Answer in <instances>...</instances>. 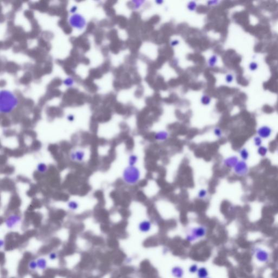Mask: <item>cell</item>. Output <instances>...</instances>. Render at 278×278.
Segmentation results:
<instances>
[{
	"label": "cell",
	"mask_w": 278,
	"mask_h": 278,
	"mask_svg": "<svg viewBox=\"0 0 278 278\" xmlns=\"http://www.w3.org/2000/svg\"><path fill=\"white\" fill-rule=\"evenodd\" d=\"M152 227V224L148 221H142L139 225V229L140 231L142 233H147L151 229Z\"/></svg>",
	"instance_id": "52a82bcc"
},
{
	"label": "cell",
	"mask_w": 278,
	"mask_h": 278,
	"mask_svg": "<svg viewBox=\"0 0 278 278\" xmlns=\"http://www.w3.org/2000/svg\"><path fill=\"white\" fill-rule=\"evenodd\" d=\"M137 160V158L135 155H131L129 158V164L131 166H133L134 164H136V161Z\"/></svg>",
	"instance_id": "ac0fdd59"
},
{
	"label": "cell",
	"mask_w": 278,
	"mask_h": 278,
	"mask_svg": "<svg viewBox=\"0 0 278 278\" xmlns=\"http://www.w3.org/2000/svg\"><path fill=\"white\" fill-rule=\"evenodd\" d=\"M248 69L251 72L256 71L259 69V64L256 61H251L248 65Z\"/></svg>",
	"instance_id": "4fadbf2b"
},
{
	"label": "cell",
	"mask_w": 278,
	"mask_h": 278,
	"mask_svg": "<svg viewBox=\"0 0 278 278\" xmlns=\"http://www.w3.org/2000/svg\"><path fill=\"white\" fill-rule=\"evenodd\" d=\"M72 159H73L74 160H76L77 161H80L83 159L84 155L82 152H76V153L72 154Z\"/></svg>",
	"instance_id": "5bb4252c"
},
{
	"label": "cell",
	"mask_w": 278,
	"mask_h": 278,
	"mask_svg": "<svg viewBox=\"0 0 278 278\" xmlns=\"http://www.w3.org/2000/svg\"><path fill=\"white\" fill-rule=\"evenodd\" d=\"M277 152H278V149H277Z\"/></svg>",
	"instance_id": "cb8c5ba5"
},
{
	"label": "cell",
	"mask_w": 278,
	"mask_h": 278,
	"mask_svg": "<svg viewBox=\"0 0 278 278\" xmlns=\"http://www.w3.org/2000/svg\"><path fill=\"white\" fill-rule=\"evenodd\" d=\"M140 177V172L134 166H131L125 169L123 173V178L125 181L129 184L135 183Z\"/></svg>",
	"instance_id": "6da1fadb"
},
{
	"label": "cell",
	"mask_w": 278,
	"mask_h": 278,
	"mask_svg": "<svg viewBox=\"0 0 278 278\" xmlns=\"http://www.w3.org/2000/svg\"><path fill=\"white\" fill-rule=\"evenodd\" d=\"M239 155H240V158L242 160L245 161L248 160L250 157V154L247 148L243 147L241 149H240L239 152Z\"/></svg>",
	"instance_id": "9c48e42d"
},
{
	"label": "cell",
	"mask_w": 278,
	"mask_h": 278,
	"mask_svg": "<svg viewBox=\"0 0 278 278\" xmlns=\"http://www.w3.org/2000/svg\"><path fill=\"white\" fill-rule=\"evenodd\" d=\"M172 274L175 278H181L184 275V270L179 266H175L172 269Z\"/></svg>",
	"instance_id": "ba28073f"
},
{
	"label": "cell",
	"mask_w": 278,
	"mask_h": 278,
	"mask_svg": "<svg viewBox=\"0 0 278 278\" xmlns=\"http://www.w3.org/2000/svg\"><path fill=\"white\" fill-rule=\"evenodd\" d=\"M207 278H208V277H207Z\"/></svg>",
	"instance_id": "d4e9b609"
},
{
	"label": "cell",
	"mask_w": 278,
	"mask_h": 278,
	"mask_svg": "<svg viewBox=\"0 0 278 278\" xmlns=\"http://www.w3.org/2000/svg\"><path fill=\"white\" fill-rule=\"evenodd\" d=\"M234 77L231 73L228 74L225 77V81L228 84H231L234 81Z\"/></svg>",
	"instance_id": "9a60e30c"
},
{
	"label": "cell",
	"mask_w": 278,
	"mask_h": 278,
	"mask_svg": "<svg viewBox=\"0 0 278 278\" xmlns=\"http://www.w3.org/2000/svg\"><path fill=\"white\" fill-rule=\"evenodd\" d=\"M253 143H254V145H255V146H256L257 148L259 147L262 145L263 139L260 136L256 135V136H254V138H253Z\"/></svg>",
	"instance_id": "7c38bea8"
},
{
	"label": "cell",
	"mask_w": 278,
	"mask_h": 278,
	"mask_svg": "<svg viewBox=\"0 0 278 278\" xmlns=\"http://www.w3.org/2000/svg\"><path fill=\"white\" fill-rule=\"evenodd\" d=\"M239 161V157L236 155H232L225 159L223 160L224 165L229 168H234Z\"/></svg>",
	"instance_id": "8992f818"
},
{
	"label": "cell",
	"mask_w": 278,
	"mask_h": 278,
	"mask_svg": "<svg viewBox=\"0 0 278 278\" xmlns=\"http://www.w3.org/2000/svg\"><path fill=\"white\" fill-rule=\"evenodd\" d=\"M233 170L236 175L243 176L247 175L249 171V167L245 161L239 160L237 164L233 168Z\"/></svg>",
	"instance_id": "3957f363"
},
{
	"label": "cell",
	"mask_w": 278,
	"mask_h": 278,
	"mask_svg": "<svg viewBox=\"0 0 278 278\" xmlns=\"http://www.w3.org/2000/svg\"></svg>",
	"instance_id": "484cf974"
},
{
	"label": "cell",
	"mask_w": 278,
	"mask_h": 278,
	"mask_svg": "<svg viewBox=\"0 0 278 278\" xmlns=\"http://www.w3.org/2000/svg\"><path fill=\"white\" fill-rule=\"evenodd\" d=\"M197 276L198 278H207L209 275L207 269L204 267H201L198 268L197 271Z\"/></svg>",
	"instance_id": "30bf717a"
},
{
	"label": "cell",
	"mask_w": 278,
	"mask_h": 278,
	"mask_svg": "<svg viewBox=\"0 0 278 278\" xmlns=\"http://www.w3.org/2000/svg\"><path fill=\"white\" fill-rule=\"evenodd\" d=\"M255 256L258 261L263 263L268 261L269 255L267 251L262 248H257L255 251Z\"/></svg>",
	"instance_id": "5b68a950"
},
{
	"label": "cell",
	"mask_w": 278,
	"mask_h": 278,
	"mask_svg": "<svg viewBox=\"0 0 278 278\" xmlns=\"http://www.w3.org/2000/svg\"><path fill=\"white\" fill-rule=\"evenodd\" d=\"M206 229L203 226L194 228L191 230V232L186 236V240L189 242H193L197 239L203 237L206 234Z\"/></svg>",
	"instance_id": "7a4b0ae2"
},
{
	"label": "cell",
	"mask_w": 278,
	"mask_h": 278,
	"mask_svg": "<svg viewBox=\"0 0 278 278\" xmlns=\"http://www.w3.org/2000/svg\"><path fill=\"white\" fill-rule=\"evenodd\" d=\"M257 153L261 157H265L268 153V149L266 146L262 145L260 147L257 148Z\"/></svg>",
	"instance_id": "8fae6325"
},
{
	"label": "cell",
	"mask_w": 278,
	"mask_h": 278,
	"mask_svg": "<svg viewBox=\"0 0 278 278\" xmlns=\"http://www.w3.org/2000/svg\"><path fill=\"white\" fill-rule=\"evenodd\" d=\"M273 133L272 128L269 125H263L257 129V134L262 139H267L271 137Z\"/></svg>",
	"instance_id": "277c9868"
},
{
	"label": "cell",
	"mask_w": 278,
	"mask_h": 278,
	"mask_svg": "<svg viewBox=\"0 0 278 278\" xmlns=\"http://www.w3.org/2000/svg\"><path fill=\"white\" fill-rule=\"evenodd\" d=\"M69 207L72 210H75L78 207V204L76 202H70L69 203Z\"/></svg>",
	"instance_id": "7402d4cb"
},
{
	"label": "cell",
	"mask_w": 278,
	"mask_h": 278,
	"mask_svg": "<svg viewBox=\"0 0 278 278\" xmlns=\"http://www.w3.org/2000/svg\"><path fill=\"white\" fill-rule=\"evenodd\" d=\"M46 169H47V167L45 164H39L38 166V170L40 172L44 173L46 171Z\"/></svg>",
	"instance_id": "e0dca14e"
},
{
	"label": "cell",
	"mask_w": 278,
	"mask_h": 278,
	"mask_svg": "<svg viewBox=\"0 0 278 278\" xmlns=\"http://www.w3.org/2000/svg\"><path fill=\"white\" fill-rule=\"evenodd\" d=\"M207 195V191L204 189L201 190L198 193V197L201 199L204 198Z\"/></svg>",
	"instance_id": "ffe728a7"
},
{
	"label": "cell",
	"mask_w": 278,
	"mask_h": 278,
	"mask_svg": "<svg viewBox=\"0 0 278 278\" xmlns=\"http://www.w3.org/2000/svg\"><path fill=\"white\" fill-rule=\"evenodd\" d=\"M198 268H199L198 267L197 265L193 264V265H192L191 266L189 267V271L191 273H195L197 272Z\"/></svg>",
	"instance_id": "2e32d148"
},
{
	"label": "cell",
	"mask_w": 278,
	"mask_h": 278,
	"mask_svg": "<svg viewBox=\"0 0 278 278\" xmlns=\"http://www.w3.org/2000/svg\"><path fill=\"white\" fill-rule=\"evenodd\" d=\"M167 134L165 132H162V133H159L158 134V135L156 136V137H158V139L159 140H164L165 139L167 136Z\"/></svg>",
	"instance_id": "44dd1931"
},
{
	"label": "cell",
	"mask_w": 278,
	"mask_h": 278,
	"mask_svg": "<svg viewBox=\"0 0 278 278\" xmlns=\"http://www.w3.org/2000/svg\"><path fill=\"white\" fill-rule=\"evenodd\" d=\"M214 134L217 137H221L222 136V131L219 128H216L214 129Z\"/></svg>",
	"instance_id": "d6986e66"
},
{
	"label": "cell",
	"mask_w": 278,
	"mask_h": 278,
	"mask_svg": "<svg viewBox=\"0 0 278 278\" xmlns=\"http://www.w3.org/2000/svg\"><path fill=\"white\" fill-rule=\"evenodd\" d=\"M211 64L210 65H215L216 62H217V57L216 56H213V57L211 58Z\"/></svg>",
	"instance_id": "603a6c76"
}]
</instances>
